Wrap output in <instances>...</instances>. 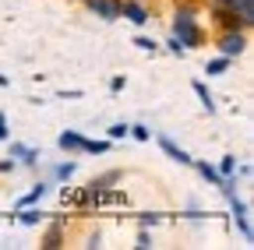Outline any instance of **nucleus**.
I'll return each mask as SVG.
<instances>
[{"label":"nucleus","instance_id":"obj_1","mask_svg":"<svg viewBox=\"0 0 254 250\" xmlns=\"http://www.w3.org/2000/svg\"><path fill=\"white\" fill-rule=\"evenodd\" d=\"M177 36H180V43L184 46H194L198 43V28H194V21H190V14L184 11V14H177Z\"/></svg>","mask_w":254,"mask_h":250},{"label":"nucleus","instance_id":"obj_2","mask_svg":"<svg viewBox=\"0 0 254 250\" xmlns=\"http://www.w3.org/2000/svg\"><path fill=\"white\" fill-rule=\"evenodd\" d=\"M233 4V11H240V21L247 25V21H254V7H251V0H230Z\"/></svg>","mask_w":254,"mask_h":250},{"label":"nucleus","instance_id":"obj_3","mask_svg":"<svg viewBox=\"0 0 254 250\" xmlns=\"http://www.w3.org/2000/svg\"><path fill=\"white\" fill-rule=\"evenodd\" d=\"M92 11H99V14H106V18H117V14H120V7H117V4H106V0H92Z\"/></svg>","mask_w":254,"mask_h":250},{"label":"nucleus","instance_id":"obj_4","mask_svg":"<svg viewBox=\"0 0 254 250\" xmlns=\"http://www.w3.org/2000/svg\"><path fill=\"white\" fill-rule=\"evenodd\" d=\"M240 50H244V39H240V36H226V39H222V53L233 56V53H240Z\"/></svg>","mask_w":254,"mask_h":250},{"label":"nucleus","instance_id":"obj_5","mask_svg":"<svg viewBox=\"0 0 254 250\" xmlns=\"http://www.w3.org/2000/svg\"><path fill=\"white\" fill-rule=\"evenodd\" d=\"M124 14L131 18V21H138V25L145 21V7H138V4H127V7H124Z\"/></svg>","mask_w":254,"mask_h":250},{"label":"nucleus","instance_id":"obj_6","mask_svg":"<svg viewBox=\"0 0 254 250\" xmlns=\"http://www.w3.org/2000/svg\"><path fill=\"white\" fill-rule=\"evenodd\" d=\"M60 145H64V148H81L85 141H81L78 134H64V138H60Z\"/></svg>","mask_w":254,"mask_h":250},{"label":"nucleus","instance_id":"obj_7","mask_svg":"<svg viewBox=\"0 0 254 250\" xmlns=\"http://www.w3.org/2000/svg\"><path fill=\"white\" fill-rule=\"evenodd\" d=\"M163 148H166V151L173 155V159H177V162H190V159H187V155H184V151H177V148H173L170 141H163Z\"/></svg>","mask_w":254,"mask_h":250},{"label":"nucleus","instance_id":"obj_8","mask_svg":"<svg viewBox=\"0 0 254 250\" xmlns=\"http://www.w3.org/2000/svg\"><path fill=\"white\" fill-rule=\"evenodd\" d=\"M194 92L201 96V102H205V109H212V96H208V88L205 85H194Z\"/></svg>","mask_w":254,"mask_h":250},{"label":"nucleus","instance_id":"obj_9","mask_svg":"<svg viewBox=\"0 0 254 250\" xmlns=\"http://www.w3.org/2000/svg\"><path fill=\"white\" fill-rule=\"evenodd\" d=\"M46 247H60V229H53V233L46 236Z\"/></svg>","mask_w":254,"mask_h":250},{"label":"nucleus","instance_id":"obj_10","mask_svg":"<svg viewBox=\"0 0 254 250\" xmlns=\"http://www.w3.org/2000/svg\"><path fill=\"white\" fill-rule=\"evenodd\" d=\"M43 191H46V187H36V191H32V194H28V198H25L21 204H32V201H36V198H43Z\"/></svg>","mask_w":254,"mask_h":250},{"label":"nucleus","instance_id":"obj_11","mask_svg":"<svg viewBox=\"0 0 254 250\" xmlns=\"http://www.w3.org/2000/svg\"><path fill=\"white\" fill-rule=\"evenodd\" d=\"M0 138H4V116H0Z\"/></svg>","mask_w":254,"mask_h":250}]
</instances>
